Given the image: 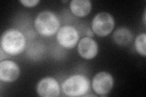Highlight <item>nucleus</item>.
Masks as SVG:
<instances>
[{"label": "nucleus", "instance_id": "nucleus-1", "mask_svg": "<svg viewBox=\"0 0 146 97\" xmlns=\"http://www.w3.org/2000/svg\"><path fill=\"white\" fill-rule=\"evenodd\" d=\"M26 38L20 31L10 29L4 32L1 37V48L12 56L20 54L26 46Z\"/></svg>", "mask_w": 146, "mask_h": 97}, {"label": "nucleus", "instance_id": "nucleus-2", "mask_svg": "<svg viewBox=\"0 0 146 97\" xmlns=\"http://www.w3.org/2000/svg\"><path fill=\"white\" fill-rule=\"evenodd\" d=\"M35 29L42 36L48 37L54 35L60 27V21L53 12L45 11L40 13L34 21Z\"/></svg>", "mask_w": 146, "mask_h": 97}, {"label": "nucleus", "instance_id": "nucleus-11", "mask_svg": "<svg viewBox=\"0 0 146 97\" xmlns=\"http://www.w3.org/2000/svg\"><path fill=\"white\" fill-rule=\"evenodd\" d=\"M133 38V36L131 32L126 27H119L115 31L113 35V39L115 43L121 46L130 44Z\"/></svg>", "mask_w": 146, "mask_h": 97}, {"label": "nucleus", "instance_id": "nucleus-5", "mask_svg": "<svg viewBox=\"0 0 146 97\" xmlns=\"http://www.w3.org/2000/svg\"><path fill=\"white\" fill-rule=\"evenodd\" d=\"M57 40L63 48L69 49L74 48L79 40V32L72 26H63L57 32Z\"/></svg>", "mask_w": 146, "mask_h": 97}, {"label": "nucleus", "instance_id": "nucleus-8", "mask_svg": "<svg viewBox=\"0 0 146 97\" xmlns=\"http://www.w3.org/2000/svg\"><path fill=\"white\" fill-rule=\"evenodd\" d=\"M20 69L17 64L11 60H4L0 63V80L6 82H12L18 79Z\"/></svg>", "mask_w": 146, "mask_h": 97}, {"label": "nucleus", "instance_id": "nucleus-3", "mask_svg": "<svg viewBox=\"0 0 146 97\" xmlns=\"http://www.w3.org/2000/svg\"><path fill=\"white\" fill-rule=\"evenodd\" d=\"M90 82L85 75L76 74L70 76L63 81L62 89L68 96H81L90 90Z\"/></svg>", "mask_w": 146, "mask_h": 97}, {"label": "nucleus", "instance_id": "nucleus-14", "mask_svg": "<svg viewBox=\"0 0 146 97\" xmlns=\"http://www.w3.org/2000/svg\"><path fill=\"white\" fill-rule=\"evenodd\" d=\"M86 35H87L88 37L92 38L93 36V32L92 29H88L87 30V32H86Z\"/></svg>", "mask_w": 146, "mask_h": 97}, {"label": "nucleus", "instance_id": "nucleus-12", "mask_svg": "<svg viewBox=\"0 0 146 97\" xmlns=\"http://www.w3.org/2000/svg\"><path fill=\"white\" fill-rule=\"evenodd\" d=\"M146 34L143 33L139 34L135 40V49L140 55L145 57L146 56V47H145Z\"/></svg>", "mask_w": 146, "mask_h": 97}, {"label": "nucleus", "instance_id": "nucleus-9", "mask_svg": "<svg viewBox=\"0 0 146 97\" xmlns=\"http://www.w3.org/2000/svg\"><path fill=\"white\" fill-rule=\"evenodd\" d=\"M77 51L82 58L91 59L98 55V44L92 38L85 36L79 41Z\"/></svg>", "mask_w": 146, "mask_h": 97}, {"label": "nucleus", "instance_id": "nucleus-4", "mask_svg": "<svg viewBox=\"0 0 146 97\" xmlns=\"http://www.w3.org/2000/svg\"><path fill=\"white\" fill-rule=\"evenodd\" d=\"M115 24V20L112 15L107 12H100L93 19L91 29L98 36L104 37L111 33Z\"/></svg>", "mask_w": 146, "mask_h": 97}, {"label": "nucleus", "instance_id": "nucleus-10", "mask_svg": "<svg viewBox=\"0 0 146 97\" xmlns=\"http://www.w3.org/2000/svg\"><path fill=\"white\" fill-rule=\"evenodd\" d=\"M71 12L78 17L88 15L91 9V3L90 0H72L70 4Z\"/></svg>", "mask_w": 146, "mask_h": 97}, {"label": "nucleus", "instance_id": "nucleus-13", "mask_svg": "<svg viewBox=\"0 0 146 97\" xmlns=\"http://www.w3.org/2000/svg\"><path fill=\"white\" fill-rule=\"evenodd\" d=\"M20 2L23 5L27 7H33L37 5L40 3L38 0H21Z\"/></svg>", "mask_w": 146, "mask_h": 97}, {"label": "nucleus", "instance_id": "nucleus-6", "mask_svg": "<svg viewBox=\"0 0 146 97\" xmlns=\"http://www.w3.org/2000/svg\"><path fill=\"white\" fill-rule=\"evenodd\" d=\"M114 79L113 76L107 72H100L96 75L92 80V87L95 93L104 95L109 93L113 88Z\"/></svg>", "mask_w": 146, "mask_h": 97}, {"label": "nucleus", "instance_id": "nucleus-15", "mask_svg": "<svg viewBox=\"0 0 146 97\" xmlns=\"http://www.w3.org/2000/svg\"><path fill=\"white\" fill-rule=\"evenodd\" d=\"M144 24H145V11L144 12Z\"/></svg>", "mask_w": 146, "mask_h": 97}, {"label": "nucleus", "instance_id": "nucleus-7", "mask_svg": "<svg viewBox=\"0 0 146 97\" xmlns=\"http://www.w3.org/2000/svg\"><path fill=\"white\" fill-rule=\"evenodd\" d=\"M36 92L42 97H57L60 94V85L55 78L51 77H45L38 82Z\"/></svg>", "mask_w": 146, "mask_h": 97}]
</instances>
